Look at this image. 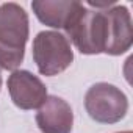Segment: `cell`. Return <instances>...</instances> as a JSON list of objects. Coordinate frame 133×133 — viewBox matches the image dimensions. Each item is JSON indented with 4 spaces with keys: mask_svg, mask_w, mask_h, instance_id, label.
Returning <instances> with one entry per match:
<instances>
[{
    "mask_svg": "<svg viewBox=\"0 0 133 133\" xmlns=\"http://www.w3.org/2000/svg\"><path fill=\"white\" fill-rule=\"evenodd\" d=\"M28 39V16L17 3L0 6V68L17 69L24 61Z\"/></svg>",
    "mask_w": 133,
    "mask_h": 133,
    "instance_id": "6da1fadb",
    "label": "cell"
},
{
    "mask_svg": "<svg viewBox=\"0 0 133 133\" xmlns=\"http://www.w3.org/2000/svg\"><path fill=\"white\" fill-rule=\"evenodd\" d=\"M64 30L82 53L85 55H97L102 52L105 53L107 47L105 11L89 10L82 3Z\"/></svg>",
    "mask_w": 133,
    "mask_h": 133,
    "instance_id": "7a4b0ae2",
    "label": "cell"
},
{
    "mask_svg": "<svg viewBox=\"0 0 133 133\" xmlns=\"http://www.w3.org/2000/svg\"><path fill=\"white\" fill-rule=\"evenodd\" d=\"M33 58L39 72L52 77L72 64L74 52L64 35L58 31H41L33 41Z\"/></svg>",
    "mask_w": 133,
    "mask_h": 133,
    "instance_id": "3957f363",
    "label": "cell"
},
{
    "mask_svg": "<svg viewBox=\"0 0 133 133\" xmlns=\"http://www.w3.org/2000/svg\"><path fill=\"white\" fill-rule=\"evenodd\" d=\"M85 108L94 121L100 124H114L127 114L128 102L117 86L96 83L86 91Z\"/></svg>",
    "mask_w": 133,
    "mask_h": 133,
    "instance_id": "277c9868",
    "label": "cell"
},
{
    "mask_svg": "<svg viewBox=\"0 0 133 133\" xmlns=\"http://www.w3.org/2000/svg\"><path fill=\"white\" fill-rule=\"evenodd\" d=\"M8 91L14 105L22 110L39 108L47 99L45 85L28 71H14L8 78Z\"/></svg>",
    "mask_w": 133,
    "mask_h": 133,
    "instance_id": "5b68a950",
    "label": "cell"
},
{
    "mask_svg": "<svg viewBox=\"0 0 133 133\" xmlns=\"http://www.w3.org/2000/svg\"><path fill=\"white\" fill-rule=\"evenodd\" d=\"M105 11L107 16V47L105 53L121 55L127 52L133 41L131 17L125 6L113 5Z\"/></svg>",
    "mask_w": 133,
    "mask_h": 133,
    "instance_id": "8992f818",
    "label": "cell"
},
{
    "mask_svg": "<svg viewBox=\"0 0 133 133\" xmlns=\"http://www.w3.org/2000/svg\"><path fill=\"white\" fill-rule=\"evenodd\" d=\"M36 124L44 133H71L74 125L72 108L61 97L50 96L39 107Z\"/></svg>",
    "mask_w": 133,
    "mask_h": 133,
    "instance_id": "52a82bcc",
    "label": "cell"
},
{
    "mask_svg": "<svg viewBox=\"0 0 133 133\" xmlns=\"http://www.w3.org/2000/svg\"><path fill=\"white\" fill-rule=\"evenodd\" d=\"M80 5V2H50V0H45V2H33L31 8L42 24L52 28H66V25L69 24L71 17L74 16Z\"/></svg>",
    "mask_w": 133,
    "mask_h": 133,
    "instance_id": "ba28073f",
    "label": "cell"
},
{
    "mask_svg": "<svg viewBox=\"0 0 133 133\" xmlns=\"http://www.w3.org/2000/svg\"><path fill=\"white\" fill-rule=\"evenodd\" d=\"M119 133H131V131H119Z\"/></svg>",
    "mask_w": 133,
    "mask_h": 133,
    "instance_id": "9c48e42d",
    "label": "cell"
},
{
    "mask_svg": "<svg viewBox=\"0 0 133 133\" xmlns=\"http://www.w3.org/2000/svg\"><path fill=\"white\" fill-rule=\"evenodd\" d=\"M0 86H2V77H0Z\"/></svg>",
    "mask_w": 133,
    "mask_h": 133,
    "instance_id": "30bf717a",
    "label": "cell"
}]
</instances>
